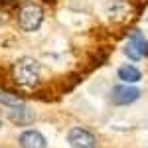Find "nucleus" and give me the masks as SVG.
I'll return each mask as SVG.
<instances>
[{"label": "nucleus", "mask_w": 148, "mask_h": 148, "mask_svg": "<svg viewBox=\"0 0 148 148\" xmlns=\"http://www.w3.org/2000/svg\"><path fill=\"white\" fill-rule=\"evenodd\" d=\"M14 79L18 85L22 87H34L36 83L40 81V63L36 61L34 57H20L16 63H14Z\"/></svg>", "instance_id": "1"}, {"label": "nucleus", "mask_w": 148, "mask_h": 148, "mask_svg": "<svg viewBox=\"0 0 148 148\" xmlns=\"http://www.w3.org/2000/svg\"><path fill=\"white\" fill-rule=\"evenodd\" d=\"M20 28L24 32H34L42 26V20H44V12L42 8L36 4V2H26L22 8H20Z\"/></svg>", "instance_id": "2"}, {"label": "nucleus", "mask_w": 148, "mask_h": 148, "mask_svg": "<svg viewBox=\"0 0 148 148\" xmlns=\"http://www.w3.org/2000/svg\"><path fill=\"white\" fill-rule=\"evenodd\" d=\"M67 142L71 148H97V140L89 130L81 128V126H75L71 128L67 134Z\"/></svg>", "instance_id": "3"}, {"label": "nucleus", "mask_w": 148, "mask_h": 148, "mask_svg": "<svg viewBox=\"0 0 148 148\" xmlns=\"http://www.w3.org/2000/svg\"><path fill=\"white\" fill-rule=\"evenodd\" d=\"M125 53L130 57L132 61L142 59L144 56H148V40L140 34V32H134V34H132V38L128 40V44H126Z\"/></svg>", "instance_id": "4"}, {"label": "nucleus", "mask_w": 148, "mask_h": 148, "mask_svg": "<svg viewBox=\"0 0 148 148\" xmlns=\"http://www.w3.org/2000/svg\"><path fill=\"white\" fill-rule=\"evenodd\" d=\"M140 97V91L136 87H128V85H116L113 89V95H111V101L114 105H130L134 103Z\"/></svg>", "instance_id": "5"}, {"label": "nucleus", "mask_w": 148, "mask_h": 148, "mask_svg": "<svg viewBox=\"0 0 148 148\" xmlns=\"http://www.w3.org/2000/svg\"><path fill=\"white\" fill-rule=\"evenodd\" d=\"M20 148H47V142L38 130H26L20 134Z\"/></svg>", "instance_id": "6"}, {"label": "nucleus", "mask_w": 148, "mask_h": 148, "mask_svg": "<svg viewBox=\"0 0 148 148\" xmlns=\"http://www.w3.org/2000/svg\"><path fill=\"white\" fill-rule=\"evenodd\" d=\"M8 116H10V121L14 123V125H30V123L34 121L32 111H30L28 107H24V105H20V107H12V111L8 113Z\"/></svg>", "instance_id": "7"}, {"label": "nucleus", "mask_w": 148, "mask_h": 148, "mask_svg": "<svg viewBox=\"0 0 148 148\" xmlns=\"http://www.w3.org/2000/svg\"><path fill=\"white\" fill-rule=\"evenodd\" d=\"M140 77H142L140 71L132 65H123L119 69V79L126 81V83H136V81H140Z\"/></svg>", "instance_id": "8"}, {"label": "nucleus", "mask_w": 148, "mask_h": 148, "mask_svg": "<svg viewBox=\"0 0 148 148\" xmlns=\"http://www.w3.org/2000/svg\"><path fill=\"white\" fill-rule=\"evenodd\" d=\"M126 12H128V6H126L125 0H113L109 4V14H111V18H114V20H123L126 16Z\"/></svg>", "instance_id": "9"}, {"label": "nucleus", "mask_w": 148, "mask_h": 148, "mask_svg": "<svg viewBox=\"0 0 148 148\" xmlns=\"http://www.w3.org/2000/svg\"><path fill=\"white\" fill-rule=\"evenodd\" d=\"M0 103L2 105H6V107H20V105H24L22 97H18V95H14V93L10 91H4V89H0Z\"/></svg>", "instance_id": "10"}]
</instances>
